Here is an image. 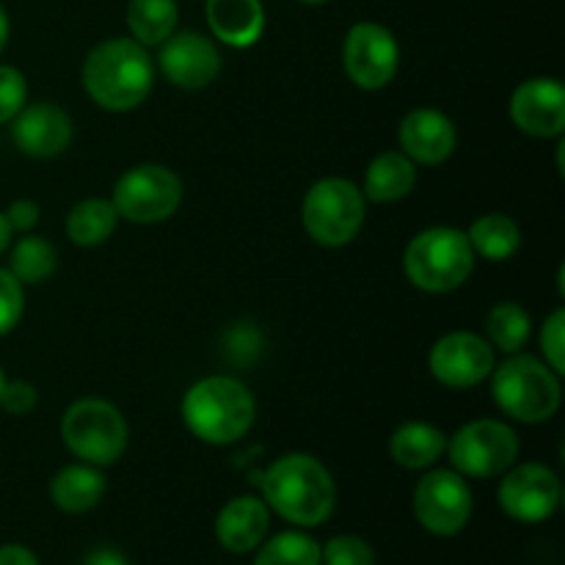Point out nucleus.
<instances>
[{"instance_id":"obj_38","label":"nucleus","mask_w":565,"mask_h":565,"mask_svg":"<svg viewBox=\"0 0 565 565\" xmlns=\"http://www.w3.org/2000/svg\"><path fill=\"white\" fill-rule=\"evenodd\" d=\"M9 243H11V226L9 221H6V213H0V254L9 248Z\"/></svg>"},{"instance_id":"obj_18","label":"nucleus","mask_w":565,"mask_h":565,"mask_svg":"<svg viewBox=\"0 0 565 565\" xmlns=\"http://www.w3.org/2000/svg\"><path fill=\"white\" fill-rule=\"evenodd\" d=\"M268 505L257 497H235V500L221 508L218 519H215L218 544L226 552H235V555H248V552L257 550L265 535H268Z\"/></svg>"},{"instance_id":"obj_20","label":"nucleus","mask_w":565,"mask_h":565,"mask_svg":"<svg viewBox=\"0 0 565 565\" xmlns=\"http://www.w3.org/2000/svg\"><path fill=\"white\" fill-rule=\"evenodd\" d=\"M105 497V478L99 467L92 463H72L64 467L53 480H50V500L58 511L88 513L103 502Z\"/></svg>"},{"instance_id":"obj_8","label":"nucleus","mask_w":565,"mask_h":565,"mask_svg":"<svg viewBox=\"0 0 565 565\" xmlns=\"http://www.w3.org/2000/svg\"><path fill=\"white\" fill-rule=\"evenodd\" d=\"M452 469L463 478H497L505 475L519 458V436L497 419L469 423L447 441Z\"/></svg>"},{"instance_id":"obj_40","label":"nucleus","mask_w":565,"mask_h":565,"mask_svg":"<svg viewBox=\"0 0 565 565\" xmlns=\"http://www.w3.org/2000/svg\"><path fill=\"white\" fill-rule=\"evenodd\" d=\"M301 3H307V6H323V3H329V0H301Z\"/></svg>"},{"instance_id":"obj_24","label":"nucleus","mask_w":565,"mask_h":565,"mask_svg":"<svg viewBox=\"0 0 565 565\" xmlns=\"http://www.w3.org/2000/svg\"><path fill=\"white\" fill-rule=\"evenodd\" d=\"M467 237L472 243V252L480 254L483 259H491V263L511 259L522 246V230H519L511 215L502 213H489L475 221L469 226Z\"/></svg>"},{"instance_id":"obj_14","label":"nucleus","mask_w":565,"mask_h":565,"mask_svg":"<svg viewBox=\"0 0 565 565\" xmlns=\"http://www.w3.org/2000/svg\"><path fill=\"white\" fill-rule=\"evenodd\" d=\"M160 70L174 83L177 88H196L210 86L221 72V53L204 33L182 31L171 33L160 44Z\"/></svg>"},{"instance_id":"obj_31","label":"nucleus","mask_w":565,"mask_h":565,"mask_svg":"<svg viewBox=\"0 0 565 565\" xmlns=\"http://www.w3.org/2000/svg\"><path fill=\"white\" fill-rule=\"evenodd\" d=\"M22 309H25V292L22 285L17 281V276L11 270L0 268V337L9 334L22 318Z\"/></svg>"},{"instance_id":"obj_26","label":"nucleus","mask_w":565,"mask_h":565,"mask_svg":"<svg viewBox=\"0 0 565 565\" xmlns=\"http://www.w3.org/2000/svg\"><path fill=\"white\" fill-rule=\"evenodd\" d=\"M58 268V257L50 241L39 235H25L11 248L9 270L17 276L20 285H42Z\"/></svg>"},{"instance_id":"obj_9","label":"nucleus","mask_w":565,"mask_h":565,"mask_svg":"<svg viewBox=\"0 0 565 565\" xmlns=\"http://www.w3.org/2000/svg\"><path fill=\"white\" fill-rule=\"evenodd\" d=\"M110 202L119 218L132 221V224H160L180 207L182 182L166 166L143 163L116 180Z\"/></svg>"},{"instance_id":"obj_12","label":"nucleus","mask_w":565,"mask_h":565,"mask_svg":"<svg viewBox=\"0 0 565 565\" xmlns=\"http://www.w3.org/2000/svg\"><path fill=\"white\" fill-rule=\"evenodd\" d=\"M561 478L544 463H522L511 469L500 483L502 511L522 524L546 522L561 508Z\"/></svg>"},{"instance_id":"obj_35","label":"nucleus","mask_w":565,"mask_h":565,"mask_svg":"<svg viewBox=\"0 0 565 565\" xmlns=\"http://www.w3.org/2000/svg\"><path fill=\"white\" fill-rule=\"evenodd\" d=\"M6 221H9L11 232H31L39 224V204L31 199H17L6 210Z\"/></svg>"},{"instance_id":"obj_19","label":"nucleus","mask_w":565,"mask_h":565,"mask_svg":"<svg viewBox=\"0 0 565 565\" xmlns=\"http://www.w3.org/2000/svg\"><path fill=\"white\" fill-rule=\"evenodd\" d=\"M207 25L218 42L246 50L265 31V9L259 0H204Z\"/></svg>"},{"instance_id":"obj_15","label":"nucleus","mask_w":565,"mask_h":565,"mask_svg":"<svg viewBox=\"0 0 565 565\" xmlns=\"http://www.w3.org/2000/svg\"><path fill=\"white\" fill-rule=\"evenodd\" d=\"M511 119L522 132L555 138L565 130V88L557 77H530L513 92Z\"/></svg>"},{"instance_id":"obj_11","label":"nucleus","mask_w":565,"mask_h":565,"mask_svg":"<svg viewBox=\"0 0 565 565\" xmlns=\"http://www.w3.org/2000/svg\"><path fill=\"white\" fill-rule=\"evenodd\" d=\"M342 64H345V75L364 92H379L390 86L401 64L395 33L379 22H356L345 36Z\"/></svg>"},{"instance_id":"obj_1","label":"nucleus","mask_w":565,"mask_h":565,"mask_svg":"<svg viewBox=\"0 0 565 565\" xmlns=\"http://www.w3.org/2000/svg\"><path fill=\"white\" fill-rule=\"evenodd\" d=\"M259 483L270 511L298 527H318L334 513V478L318 458L307 452H290L274 461Z\"/></svg>"},{"instance_id":"obj_21","label":"nucleus","mask_w":565,"mask_h":565,"mask_svg":"<svg viewBox=\"0 0 565 565\" xmlns=\"http://www.w3.org/2000/svg\"><path fill=\"white\" fill-rule=\"evenodd\" d=\"M417 185V169L414 160L403 152H381L364 174V196L370 202H401Z\"/></svg>"},{"instance_id":"obj_29","label":"nucleus","mask_w":565,"mask_h":565,"mask_svg":"<svg viewBox=\"0 0 565 565\" xmlns=\"http://www.w3.org/2000/svg\"><path fill=\"white\" fill-rule=\"evenodd\" d=\"M323 565H375V552L356 535H337L320 550Z\"/></svg>"},{"instance_id":"obj_13","label":"nucleus","mask_w":565,"mask_h":565,"mask_svg":"<svg viewBox=\"0 0 565 565\" xmlns=\"http://www.w3.org/2000/svg\"><path fill=\"white\" fill-rule=\"evenodd\" d=\"M430 375L450 390H469L494 370V348L472 331H452L441 337L428 356Z\"/></svg>"},{"instance_id":"obj_10","label":"nucleus","mask_w":565,"mask_h":565,"mask_svg":"<svg viewBox=\"0 0 565 565\" xmlns=\"http://www.w3.org/2000/svg\"><path fill=\"white\" fill-rule=\"evenodd\" d=\"M414 513L428 533L450 539L472 519V491L463 475L452 469H434L425 475L414 491Z\"/></svg>"},{"instance_id":"obj_5","label":"nucleus","mask_w":565,"mask_h":565,"mask_svg":"<svg viewBox=\"0 0 565 565\" xmlns=\"http://www.w3.org/2000/svg\"><path fill=\"white\" fill-rule=\"evenodd\" d=\"M475 268V252L467 232L450 226H434L412 237L403 254V270L408 281L425 292H450L469 279Z\"/></svg>"},{"instance_id":"obj_39","label":"nucleus","mask_w":565,"mask_h":565,"mask_svg":"<svg viewBox=\"0 0 565 565\" xmlns=\"http://www.w3.org/2000/svg\"><path fill=\"white\" fill-rule=\"evenodd\" d=\"M6 42H9V14H6V9L0 6V53H3Z\"/></svg>"},{"instance_id":"obj_36","label":"nucleus","mask_w":565,"mask_h":565,"mask_svg":"<svg viewBox=\"0 0 565 565\" xmlns=\"http://www.w3.org/2000/svg\"><path fill=\"white\" fill-rule=\"evenodd\" d=\"M0 565H39V557L28 546L6 544L0 546Z\"/></svg>"},{"instance_id":"obj_32","label":"nucleus","mask_w":565,"mask_h":565,"mask_svg":"<svg viewBox=\"0 0 565 565\" xmlns=\"http://www.w3.org/2000/svg\"><path fill=\"white\" fill-rule=\"evenodd\" d=\"M224 348L226 356H230L232 362L248 364L259 356V351H263V334H259V329H254L252 323H241L235 326V329L226 331Z\"/></svg>"},{"instance_id":"obj_3","label":"nucleus","mask_w":565,"mask_h":565,"mask_svg":"<svg viewBox=\"0 0 565 565\" xmlns=\"http://www.w3.org/2000/svg\"><path fill=\"white\" fill-rule=\"evenodd\" d=\"M257 403L241 381L210 375L193 384L182 397V423L207 445H232L252 430Z\"/></svg>"},{"instance_id":"obj_7","label":"nucleus","mask_w":565,"mask_h":565,"mask_svg":"<svg viewBox=\"0 0 565 565\" xmlns=\"http://www.w3.org/2000/svg\"><path fill=\"white\" fill-rule=\"evenodd\" d=\"M301 221L307 235L320 246H348L364 224V193L340 177L315 182L303 196Z\"/></svg>"},{"instance_id":"obj_4","label":"nucleus","mask_w":565,"mask_h":565,"mask_svg":"<svg viewBox=\"0 0 565 565\" xmlns=\"http://www.w3.org/2000/svg\"><path fill=\"white\" fill-rule=\"evenodd\" d=\"M491 395L508 417L535 425L555 417L563 390L550 364L519 353L491 370Z\"/></svg>"},{"instance_id":"obj_16","label":"nucleus","mask_w":565,"mask_h":565,"mask_svg":"<svg viewBox=\"0 0 565 565\" xmlns=\"http://www.w3.org/2000/svg\"><path fill=\"white\" fill-rule=\"evenodd\" d=\"M11 138L28 158L47 160L64 152L72 141V119L64 108L53 103H36L14 116Z\"/></svg>"},{"instance_id":"obj_23","label":"nucleus","mask_w":565,"mask_h":565,"mask_svg":"<svg viewBox=\"0 0 565 565\" xmlns=\"http://www.w3.org/2000/svg\"><path fill=\"white\" fill-rule=\"evenodd\" d=\"M180 9L174 0H130L127 6V28L132 39L143 47H158L177 31Z\"/></svg>"},{"instance_id":"obj_34","label":"nucleus","mask_w":565,"mask_h":565,"mask_svg":"<svg viewBox=\"0 0 565 565\" xmlns=\"http://www.w3.org/2000/svg\"><path fill=\"white\" fill-rule=\"evenodd\" d=\"M36 403H39L36 386L28 384V381L22 379L6 381L3 395H0V408H3V412L14 414V417H25V414H31L33 408H36Z\"/></svg>"},{"instance_id":"obj_33","label":"nucleus","mask_w":565,"mask_h":565,"mask_svg":"<svg viewBox=\"0 0 565 565\" xmlns=\"http://www.w3.org/2000/svg\"><path fill=\"white\" fill-rule=\"evenodd\" d=\"M541 348H544V359L557 375L565 373V312L557 309L541 331Z\"/></svg>"},{"instance_id":"obj_25","label":"nucleus","mask_w":565,"mask_h":565,"mask_svg":"<svg viewBox=\"0 0 565 565\" xmlns=\"http://www.w3.org/2000/svg\"><path fill=\"white\" fill-rule=\"evenodd\" d=\"M116 224H119V213L110 199H86L72 207L70 218H66V235L75 246L92 248L108 241Z\"/></svg>"},{"instance_id":"obj_30","label":"nucleus","mask_w":565,"mask_h":565,"mask_svg":"<svg viewBox=\"0 0 565 565\" xmlns=\"http://www.w3.org/2000/svg\"><path fill=\"white\" fill-rule=\"evenodd\" d=\"M25 99L28 83L22 77V72L14 70V66L0 64V125L14 119L25 108Z\"/></svg>"},{"instance_id":"obj_41","label":"nucleus","mask_w":565,"mask_h":565,"mask_svg":"<svg viewBox=\"0 0 565 565\" xmlns=\"http://www.w3.org/2000/svg\"><path fill=\"white\" fill-rule=\"evenodd\" d=\"M3 386H6V375H3V370H0V395H3Z\"/></svg>"},{"instance_id":"obj_6","label":"nucleus","mask_w":565,"mask_h":565,"mask_svg":"<svg viewBox=\"0 0 565 565\" xmlns=\"http://www.w3.org/2000/svg\"><path fill=\"white\" fill-rule=\"evenodd\" d=\"M61 436H64L72 456L81 458L83 463L110 467L125 456L130 430H127L125 417L114 403L86 397V401H77L66 408Z\"/></svg>"},{"instance_id":"obj_22","label":"nucleus","mask_w":565,"mask_h":565,"mask_svg":"<svg viewBox=\"0 0 565 565\" xmlns=\"http://www.w3.org/2000/svg\"><path fill=\"white\" fill-rule=\"evenodd\" d=\"M447 436L428 423H406L390 439V452L403 469H428L445 456Z\"/></svg>"},{"instance_id":"obj_37","label":"nucleus","mask_w":565,"mask_h":565,"mask_svg":"<svg viewBox=\"0 0 565 565\" xmlns=\"http://www.w3.org/2000/svg\"><path fill=\"white\" fill-rule=\"evenodd\" d=\"M83 565H130V563H127V557L121 555V552L110 550V546H99V550L88 552Z\"/></svg>"},{"instance_id":"obj_28","label":"nucleus","mask_w":565,"mask_h":565,"mask_svg":"<svg viewBox=\"0 0 565 565\" xmlns=\"http://www.w3.org/2000/svg\"><path fill=\"white\" fill-rule=\"evenodd\" d=\"M254 565H323L320 561V544L309 535L287 530L274 535L263 550L257 552Z\"/></svg>"},{"instance_id":"obj_2","label":"nucleus","mask_w":565,"mask_h":565,"mask_svg":"<svg viewBox=\"0 0 565 565\" xmlns=\"http://www.w3.org/2000/svg\"><path fill=\"white\" fill-rule=\"evenodd\" d=\"M154 66L147 47L136 39H108L88 53L83 64V86L105 110H132L149 97Z\"/></svg>"},{"instance_id":"obj_17","label":"nucleus","mask_w":565,"mask_h":565,"mask_svg":"<svg viewBox=\"0 0 565 565\" xmlns=\"http://www.w3.org/2000/svg\"><path fill=\"white\" fill-rule=\"evenodd\" d=\"M401 147L406 158L423 166H439L456 152L458 132L450 116L436 108H417L403 116Z\"/></svg>"},{"instance_id":"obj_27","label":"nucleus","mask_w":565,"mask_h":565,"mask_svg":"<svg viewBox=\"0 0 565 565\" xmlns=\"http://www.w3.org/2000/svg\"><path fill=\"white\" fill-rule=\"evenodd\" d=\"M486 331H489V345L500 348L502 353L522 351L530 337V315L519 303L505 301L497 303L486 318Z\"/></svg>"}]
</instances>
